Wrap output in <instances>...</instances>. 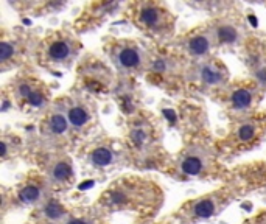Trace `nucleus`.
<instances>
[{"instance_id": "f257e3e1", "label": "nucleus", "mask_w": 266, "mask_h": 224, "mask_svg": "<svg viewBox=\"0 0 266 224\" xmlns=\"http://www.w3.org/2000/svg\"><path fill=\"white\" fill-rule=\"evenodd\" d=\"M162 206L164 190L159 184L134 174L111 182L95 202V207L103 213L126 212L140 220H151Z\"/></svg>"}, {"instance_id": "f03ea898", "label": "nucleus", "mask_w": 266, "mask_h": 224, "mask_svg": "<svg viewBox=\"0 0 266 224\" xmlns=\"http://www.w3.org/2000/svg\"><path fill=\"white\" fill-rule=\"evenodd\" d=\"M81 48L80 39L72 32L55 30L37 42L34 58L37 64L47 70H67L76 61Z\"/></svg>"}, {"instance_id": "7ed1b4c3", "label": "nucleus", "mask_w": 266, "mask_h": 224, "mask_svg": "<svg viewBox=\"0 0 266 224\" xmlns=\"http://www.w3.org/2000/svg\"><path fill=\"white\" fill-rule=\"evenodd\" d=\"M128 16L134 27L156 41H168L174 34L176 16L162 2L154 0L134 2L128 6Z\"/></svg>"}, {"instance_id": "20e7f679", "label": "nucleus", "mask_w": 266, "mask_h": 224, "mask_svg": "<svg viewBox=\"0 0 266 224\" xmlns=\"http://www.w3.org/2000/svg\"><path fill=\"white\" fill-rule=\"evenodd\" d=\"M125 147L135 160L154 162L161 150V129L151 115L137 114L128 125Z\"/></svg>"}, {"instance_id": "39448f33", "label": "nucleus", "mask_w": 266, "mask_h": 224, "mask_svg": "<svg viewBox=\"0 0 266 224\" xmlns=\"http://www.w3.org/2000/svg\"><path fill=\"white\" fill-rule=\"evenodd\" d=\"M115 70L123 76H135L148 72L151 53L134 39H112L104 47Z\"/></svg>"}, {"instance_id": "423d86ee", "label": "nucleus", "mask_w": 266, "mask_h": 224, "mask_svg": "<svg viewBox=\"0 0 266 224\" xmlns=\"http://www.w3.org/2000/svg\"><path fill=\"white\" fill-rule=\"evenodd\" d=\"M174 171L184 178H209L218 171V159L207 145L190 143L177 154Z\"/></svg>"}, {"instance_id": "0eeeda50", "label": "nucleus", "mask_w": 266, "mask_h": 224, "mask_svg": "<svg viewBox=\"0 0 266 224\" xmlns=\"http://www.w3.org/2000/svg\"><path fill=\"white\" fill-rule=\"evenodd\" d=\"M235 193L229 187H221L218 190H213L210 193H205L200 198H195L177 210L176 218L182 223L195 224L198 221H204L213 218L229 206L233 201Z\"/></svg>"}, {"instance_id": "6e6552de", "label": "nucleus", "mask_w": 266, "mask_h": 224, "mask_svg": "<svg viewBox=\"0 0 266 224\" xmlns=\"http://www.w3.org/2000/svg\"><path fill=\"white\" fill-rule=\"evenodd\" d=\"M9 95L21 109H44L50 104V91L47 84L28 72L19 73L11 81Z\"/></svg>"}, {"instance_id": "1a4fd4ad", "label": "nucleus", "mask_w": 266, "mask_h": 224, "mask_svg": "<svg viewBox=\"0 0 266 224\" xmlns=\"http://www.w3.org/2000/svg\"><path fill=\"white\" fill-rule=\"evenodd\" d=\"M262 95L263 91L252 80H249L228 86L226 89L218 92V98L223 101L229 114L236 117V120H240L254 114V109L257 108Z\"/></svg>"}, {"instance_id": "9d476101", "label": "nucleus", "mask_w": 266, "mask_h": 224, "mask_svg": "<svg viewBox=\"0 0 266 224\" xmlns=\"http://www.w3.org/2000/svg\"><path fill=\"white\" fill-rule=\"evenodd\" d=\"M185 80L195 86H200L204 91L221 92L229 86V70L218 58L192 63L185 70Z\"/></svg>"}, {"instance_id": "9b49d317", "label": "nucleus", "mask_w": 266, "mask_h": 224, "mask_svg": "<svg viewBox=\"0 0 266 224\" xmlns=\"http://www.w3.org/2000/svg\"><path fill=\"white\" fill-rule=\"evenodd\" d=\"M41 137L50 150L64 147L75 137L67 119L63 98L50 104V109L41 122Z\"/></svg>"}, {"instance_id": "f8f14e48", "label": "nucleus", "mask_w": 266, "mask_h": 224, "mask_svg": "<svg viewBox=\"0 0 266 224\" xmlns=\"http://www.w3.org/2000/svg\"><path fill=\"white\" fill-rule=\"evenodd\" d=\"M37 42H34V39L28 34H6L3 32L2 41H0V69L2 72L22 65L30 53H36Z\"/></svg>"}, {"instance_id": "ddd939ff", "label": "nucleus", "mask_w": 266, "mask_h": 224, "mask_svg": "<svg viewBox=\"0 0 266 224\" xmlns=\"http://www.w3.org/2000/svg\"><path fill=\"white\" fill-rule=\"evenodd\" d=\"M266 134V115L251 114L236 120L228 135V145L233 150H248Z\"/></svg>"}, {"instance_id": "4468645a", "label": "nucleus", "mask_w": 266, "mask_h": 224, "mask_svg": "<svg viewBox=\"0 0 266 224\" xmlns=\"http://www.w3.org/2000/svg\"><path fill=\"white\" fill-rule=\"evenodd\" d=\"M68 123L75 135L86 134L95 123V104L86 94L73 92L63 98Z\"/></svg>"}, {"instance_id": "2eb2a0df", "label": "nucleus", "mask_w": 266, "mask_h": 224, "mask_svg": "<svg viewBox=\"0 0 266 224\" xmlns=\"http://www.w3.org/2000/svg\"><path fill=\"white\" fill-rule=\"evenodd\" d=\"M78 76L87 94H104L112 86V72L103 61L89 55L78 65Z\"/></svg>"}, {"instance_id": "dca6fc26", "label": "nucleus", "mask_w": 266, "mask_h": 224, "mask_svg": "<svg viewBox=\"0 0 266 224\" xmlns=\"http://www.w3.org/2000/svg\"><path fill=\"white\" fill-rule=\"evenodd\" d=\"M126 147H120L112 139H98L84 150L83 158L89 167L97 170H106L120 163L123 158H128Z\"/></svg>"}, {"instance_id": "f3484780", "label": "nucleus", "mask_w": 266, "mask_h": 224, "mask_svg": "<svg viewBox=\"0 0 266 224\" xmlns=\"http://www.w3.org/2000/svg\"><path fill=\"white\" fill-rule=\"evenodd\" d=\"M52 186L44 173L32 171L28 176L19 184L14 192V201L19 206L25 207H39L47 199L52 198Z\"/></svg>"}, {"instance_id": "a211bd4d", "label": "nucleus", "mask_w": 266, "mask_h": 224, "mask_svg": "<svg viewBox=\"0 0 266 224\" xmlns=\"http://www.w3.org/2000/svg\"><path fill=\"white\" fill-rule=\"evenodd\" d=\"M42 173L53 190L70 189L75 181L72 159L63 151L48 153L42 160Z\"/></svg>"}, {"instance_id": "6ab92c4d", "label": "nucleus", "mask_w": 266, "mask_h": 224, "mask_svg": "<svg viewBox=\"0 0 266 224\" xmlns=\"http://www.w3.org/2000/svg\"><path fill=\"white\" fill-rule=\"evenodd\" d=\"M215 48L216 42L210 25L196 27L179 39V50L185 56H189L192 63L210 58Z\"/></svg>"}, {"instance_id": "aec40b11", "label": "nucleus", "mask_w": 266, "mask_h": 224, "mask_svg": "<svg viewBox=\"0 0 266 224\" xmlns=\"http://www.w3.org/2000/svg\"><path fill=\"white\" fill-rule=\"evenodd\" d=\"M209 25L213 33L216 47H241L248 41L246 25L238 17H218Z\"/></svg>"}, {"instance_id": "412c9836", "label": "nucleus", "mask_w": 266, "mask_h": 224, "mask_svg": "<svg viewBox=\"0 0 266 224\" xmlns=\"http://www.w3.org/2000/svg\"><path fill=\"white\" fill-rule=\"evenodd\" d=\"M70 213L72 210H68L61 201L52 196L32 212L27 224H64Z\"/></svg>"}, {"instance_id": "4be33fe9", "label": "nucleus", "mask_w": 266, "mask_h": 224, "mask_svg": "<svg viewBox=\"0 0 266 224\" xmlns=\"http://www.w3.org/2000/svg\"><path fill=\"white\" fill-rule=\"evenodd\" d=\"M187 67L189 65H185L177 55L168 52H159L156 55H151L148 72L153 76L162 78V80H170V78L177 75H185Z\"/></svg>"}, {"instance_id": "5701e85b", "label": "nucleus", "mask_w": 266, "mask_h": 224, "mask_svg": "<svg viewBox=\"0 0 266 224\" xmlns=\"http://www.w3.org/2000/svg\"><path fill=\"white\" fill-rule=\"evenodd\" d=\"M246 65L251 72V80L257 84L260 89L266 91V47L262 44L252 47L248 50L246 56Z\"/></svg>"}, {"instance_id": "b1692460", "label": "nucleus", "mask_w": 266, "mask_h": 224, "mask_svg": "<svg viewBox=\"0 0 266 224\" xmlns=\"http://www.w3.org/2000/svg\"><path fill=\"white\" fill-rule=\"evenodd\" d=\"M120 6L118 3H92L86 8L84 14L76 21L78 32H86L89 28L97 27L98 22H103L104 19L114 14L115 9Z\"/></svg>"}, {"instance_id": "393cba45", "label": "nucleus", "mask_w": 266, "mask_h": 224, "mask_svg": "<svg viewBox=\"0 0 266 224\" xmlns=\"http://www.w3.org/2000/svg\"><path fill=\"white\" fill-rule=\"evenodd\" d=\"M64 224H111L106 218V213L98 210L95 206L89 209L72 210L70 217Z\"/></svg>"}]
</instances>
